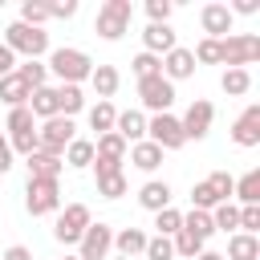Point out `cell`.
Returning <instances> with one entry per match:
<instances>
[{
    "label": "cell",
    "instance_id": "44",
    "mask_svg": "<svg viewBox=\"0 0 260 260\" xmlns=\"http://www.w3.org/2000/svg\"><path fill=\"white\" fill-rule=\"evenodd\" d=\"M215 203H219V199H215V191H211V187L199 179V183L191 187V207H195V211H211Z\"/></svg>",
    "mask_w": 260,
    "mask_h": 260
},
{
    "label": "cell",
    "instance_id": "30",
    "mask_svg": "<svg viewBox=\"0 0 260 260\" xmlns=\"http://www.w3.org/2000/svg\"><path fill=\"white\" fill-rule=\"evenodd\" d=\"M219 85H223L228 98H244V93L252 89V73H248V69H223Z\"/></svg>",
    "mask_w": 260,
    "mask_h": 260
},
{
    "label": "cell",
    "instance_id": "21",
    "mask_svg": "<svg viewBox=\"0 0 260 260\" xmlns=\"http://www.w3.org/2000/svg\"><path fill=\"white\" fill-rule=\"evenodd\" d=\"M126 142L110 130V134H98V142H93V158H102V162H110V167H122V158H126Z\"/></svg>",
    "mask_w": 260,
    "mask_h": 260
},
{
    "label": "cell",
    "instance_id": "43",
    "mask_svg": "<svg viewBox=\"0 0 260 260\" xmlns=\"http://www.w3.org/2000/svg\"><path fill=\"white\" fill-rule=\"evenodd\" d=\"M8 146H12V154H20V158H28L32 150H41V142H37V130H24V134H12V138H8Z\"/></svg>",
    "mask_w": 260,
    "mask_h": 260
},
{
    "label": "cell",
    "instance_id": "40",
    "mask_svg": "<svg viewBox=\"0 0 260 260\" xmlns=\"http://www.w3.org/2000/svg\"><path fill=\"white\" fill-rule=\"evenodd\" d=\"M130 69H134L138 81H142V77H154V73H162V57H154V53H138V57L130 61Z\"/></svg>",
    "mask_w": 260,
    "mask_h": 260
},
{
    "label": "cell",
    "instance_id": "36",
    "mask_svg": "<svg viewBox=\"0 0 260 260\" xmlns=\"http://www.w3.org/2000/svg\"><path fill=\"white\" fill-rule=\"evenodd\" d=\"M183 228V211H175V207H162V211H154V236H175Z\"/></svg>",
    "mask_w": 260,
    "mask_h": 260
},
{
    "label": "cell",
    "instance_id": "11",
    "mask_svg": "<svg viewBox=\"0 0 260 260\" xmlns=\"http://www.w3.org/2000/svg\"><path fill=\"white\" fill-rule=\"evenodd\" d=\"M211 122H215V106L211 102H203V98H195L191 106H187V114L179 118V126H183V138H207V130H211Z\"/></svg>",
    "mask_w": 260,
    "mask_h": 260
},
{
    "label": "cell",
    "instance_id": "20",
    "mask_svg": "<svg viewBox=\"0 0 260 260\" xmlns=\"http://www.w3.org/2000/svg\"><path fill=\"white\" fill-rule=\"evenodd\" d=\"M28 98H32V89L24 85V77L12 69L8 77H0V102L8 106V110H16V106H28Z\"/></svg>",
    "mask_w": 260,
    "mask_h": 260
},
{
    "label": "cell",
    "instance_id": "22",
    "mask_svg": "<svg viewBox=\"0 0 260 260\" xmlns=\"http://www.w3.org/2000/svg\"><path fill=\"white\" fill-rule=\"evenodd\" d=\"M223 260H260V236L232 232V236H228V256H223Z\"/></svg>",
    "mask_w": 260,
    "mask_h": 260
},
{
    "label": "cell",
    "instance_id": "12",
    "mask_svg": "<svg viewBox=\"0 0 260 260\" xmlns=\"http://www.w3.org/2000/svg\"><path fill=\"white\" fill-rule=\"evenodd\" d=\"M232 24H236V16L228 12V4L211 0V4H203V8H199V28H203L211 41H223V37L232 32Z\"/></svg>",
    "mask_w": 260,
    "mask_h": 260
},
{
    "label": "cell",
    "instance_id": "33",
    "mask_svg": "<svg viewBox=\"0 0 260 260\" xmlns=\"http://www.w3.org/2000/svg\"><path fill=\"white\" fill-rule=\"evenodd\" d=\"M183 232H191V236H199V240L207 244V236L215 232V228H211V211H195V207H191V211L183 215Z\"/></svg>",
    "mask_w": 260,
    "mask_h": 260
},
{
    "label": "cell",
    "instance_id": "9",
    "mask_svg": "<svg viewBox=\"0 0 260 260\" xmlns=\"http://www.w3.org/2000/svg\"><path fill=\"white\" fill-rule=\"evenodd\" d=\"M138 98H142L146 110L171 114V106H175V85H171L162 73H154V77H142V81H138Z\"/></svg>",
    "mask_w": 260,
    "mask_h": 260
},
{
    "label": "cell",
    "instance_id": "42",
    "mask_svg": "<svg viewBox=\"0 0 260 260\" xmlns=\"http://www.w3.org/2000/svg\"><path fill=\"white\" fill-rule=\"evenodd\" d=\"M142 256H146V260H175V248H171L167 236H150L146 248H142Z\"/></svg>",
    "mask_w": 260,
    "mask_h": 260
},
{
    "label": "cell",
    "instance_id": "29",
    "mask_svg": "<svg viewBox=\"0 0 260 260\" xmlns=\"http://www.w3.org/2000/svg\"><path fill=\"white\" fill-rule=\"evenodd\" d=\"M236 199H240V207H252V203H260V171L252 167L248 175H240L236 179V191H232Z\"/></svg>",
    "mask_w": 260,
    "mask_h": 260
},
{
    "label": "cell",
    "instance_id": "18",
    "mask_svg": "<svg viewBox=\"0 0 260 260\" xmlns=\"http://www.w3.org/2000/svg\"><path fill=\"white\" fill-rule=\"evenodd\" d=\"M24 162H28V179H61L65 171L61 154H49V150H32Z\"/></svg>",
    "mask_w": 260,
    "mask_h": 260
},
{
    "label": "cell",
    "instance_id": "15",
    "mask_svg": "<svg viewBox=\"0 0 260 260\" xmlns=\"http://www.w3.org/2000/svg\"><path fill=\"white\" fill-rule=\"evenodd\" d=\"M114 134H118L126 146L142 142V138H146V114H142V110H122L118 122H114Z\"/></svg>",
    "mask_w": 260,
    "mask_h": 260
},
{
    "label": "cell",
    "instance_id": "23",
    "mask_svg": "<svg viewBox=\"0 0 260 260\" xmlns=\"http://www.w3.org/2000/svg\"><path fill=\"white\" fill-rule=\"evenodd\" d=\"M126 154H130V167H138V171H146V175H154V171H158V162H162V150H158L154 142H146V138H142V142H134Z\"/></svg>",
    "mask_w": 260,
    "mask_h": 260
},
{
    "label": "cell",
    "instance_id": "24",
    "mask_svg": "<svg viewBox=\"0 0 260 260\" xmlns=\"http://www.w3.org/2000/svg\"><path fill=\"white\" fill-rule=\"evenodd\" d=\"M28 110H32V118H37V122H49V118H57V89H53V85H41V89H32V98H28Z\"/></svg>",
    "mask_w": 260,
    "mask_h": 260
},
{
    "label": "cell",
    "instance_id": "51",
    "mask_svg": "<svg viewBox=\"0 0 260 260\" xmlns=\"http://www.w3.org/2000/svg\"><path fill=\"white\" fill-rule=\"evenodd\" d=\"M0 260H32V248H24V244H12V248H4V256Z\"/></svg>",
    "mask_w": 260,
    "mask_h": 260
},
{
    "label": "cell",
    "instance_id": "41",
    "mask_svg": "<svg viewBox=\"0 0 260 260\" xmlns=\"http://www.w3.org/2000/svg\"><path fill=\"white\" fill-rule=\"evenodd\" d=\"M191 57H195V65H219V41L203 37V41L191 49Z\"/></svg>",
    "mask_w": 260,
    "mask_h": 260
},
{
    "label": "cell",
    "instance_id": "16",
    "mask_svg": "<svg viewBox=\"0 0 260 260\" xmlns=\"http://www.w3.org/2000/svg\"><path fill=\"white\" fill-rule=\"evenodd\" d=\"M138 207H146V211L171 207V183H167V179H146V183L138 187Z\"/></svg>",
    "mask_w": 260,
    "mask_h": 260
},
{
    "label": "cell",
    "instance_id": "31",
    "mask_svg": "<svg viewBox=\"0 0 260 260\" xmlns=\"http://www.w3.org/2000/svg\"><path fill=\"white\" fill-rule=\"evenodd\" d=\"M114 122H118V110H114V102H98V106H89V130H98V134H110V130H114Z\"/></svg>",
    "mask_w": 260,
    "mask_h": 260
},
{
    "label": "cell",
    "instance_id": "4",
    "mask_svg": "<svg viewBox=\"0 0 260 260\" xmlns=\"http://www.w3.org/2000/svg\"><path fill=\"white\" fill-rule=\"evenodd\" d=\"M260 57V37L256 32H228L219 41V65L228 69H248Z\"/></svg>",
    "mask_w": 260,
    "mask_h": 260
},
{
    "label": "cell",
    "instance_id": "25",
    "mask_svg": "<svg viewBox=\"0 0 260 260\" xmlns=\"http://www.w3.org/2000/svg\"><path fill=\"white\" fill-rule=\"evenodd\" d=\"M53 89H57V114H61V118H73V114L85 110L81 85H53Z\"/></svg>",
    "mask_w": 260,
    "mask_h": 260
},
{
    "label": "cell",
    "instance_id": "35",
    "mask_svg": "<svg viewBox=\"0 0 260 260\" xmlns=\"http://www.w3.org/2000/svg\"><path fill=\"white\" fill-rule=\"evenodd\" d=\"M16 73L24 77V85H28V89L49 85V69H45V61H20V65H16Z\"/></svg>",
    "mask_w": 260,
    "mask_h": 260
},
{
    "label": "cell",
    "instance_id": "32",
    "mask_svg": "<svg viewBox=\"0 0 260 260\" xmlns=\"http://www.w3.org/2000/svg\"><path fill=\"white\" fill-rule=\"evenodd\" d=\"M211 228L215 232H240V207L236 203H215L211 207Z\"/></svg>",
    "mask_w": 260,
    "mask_h": 260
},
{
    "label": "cell",
    "instance_id": "27",
    "mask_svg": "<svg viewBox=\"0 0 260 260\" xmlns=\"http://www.w3.org/2000/svg\"><path fill=\"white\" fill-rule=\"evenodd\" d=\"M93 179H98V195H102V199H122V195L130 191L126 171H102V175H93Z\"/></svg>",
    "mask_w": 260,
    "mask_h": 260
},
{
    "label": "cell",
    "instance_id": "8",
    "mask_svg": "<svg viewBox=\"0 0 260 260\" xmlns=\"http://www.w3.org/2000/svg\"><path fill=\"white\" fill-rule=\"evenodd\" d=\"M146 142H154L167 154V150H179L187 138H183V126L175 114H154V118H146Z\"/></svg>",
    "mask_w": 260,
    "mask_h": 260
},
{
    "label": "cell",
    "instance_id": "6",
    "mask_svg": "<svg viewBox=\"0 0 260 260\" xmlns=\"http://www.w3.org/2000/svg\"><path fill=\"white\" fill-rule=\"evenodd\" d=\"M89 223H93L89 207H85V203H69V207L57 215V223H53V240L69 248V244H77V240L85 236V228H89Z\"/></svg>",
    "mask_w": 260,
    "mask_h": 260
},
{
    "label": "cell",
    "instance_id": "37",
    "mask_svg": "<svg viewBox=\"0 0 260 260\" xmlns=\"http://www.w3.org/2000/svg\"><path fill=\"white\" fill-rule=\"evenodd\" d=\"M8 138L12 134H24V130H37V118H32V110L28 106H16V110H8Z\"/></svg>",
    "mask_w": 260,
    "mask_h": 260
},
{
    "label": "cell",
    "instance_id": "17",
    "mask_svg": "<svg viewBox=\"0 0 260 260\" xmlns=\"http://www.w3.org/2000/svg\"><path fill=\"white\" fill-rule=\"evenodd\" d=\"M142 53H154V57H167L179 41H175V28L171 24H146V32H142Z\"/></svg>",
    "mask_w": 260,
    "mask_h": 260
},
{
    "label": "cell",
    "instance_id": "3",
    "mask_svg": "<svg viewBox=\"0 0 260 260\" xmlns=\"http://www.w3.org/2000/svg\"><path fill=\"white\" fill-rule=\"evenodd\" d=\"M4 45H8L16 57H24V61H41V57L49 53V32H45V28H32V24L12 20V24L4 28Z\"/></svg>",
    "mask_w": 260,
    "mask_h": 260
},
{
    "label": "cell",
    "instance_id": "34",
    "mask_svg": "<svg viewBox=\"0 0 260 260\" xmlns=\"http://www.w3.org/2000/svg\"><path fill=\"white\" fill-rule=\"evenodd\" d=\"M171 248H175V256H183V260H195V256H199V252H203V240H199V236H191V232H183V228H179V232H175V236H171Z\"/></svg>",
    "mask_w": 260,
    "mask_h": 260
},
{
    "label": "cell",
    "instance_id": "46",
    "mask_svg": "<svg viewBox=\"0 0 260 260\" xmlns=\"http://www.w3.org/2000/svg\"><path fill=\"white\" fill-rule=\"evenodd\" d=\"M240 232H248V236H256V232H260V203L240 207Z\"/></svg>",
    "mask_w": 260,
    "mask_h": 260
},
{
    "label": "cell",
    "instance_id": "53",
    "mask_svg": "<svg viewBox=\"0 0 260 260\" xmlns=\"http://www.w3.org/2000/svg\"><path fill=\"white\" fill-rule=\"evenodd\" d=\"M61 260H77V256H61Z\"/></svg>",
    "mask_w": 260,
    "mask_h": 260
},
{
    "label": "cell",
    "instance_id": "45",
    "mask_svg": "<svg viewBox=\"0 0 260 260\" xmlns=\"http://www.w3.org/2000/svg\"><path fill=\"white\" fill-rule=\"evenodd\" d=\"M171 12H175V0H146L150 24H171Z\"/></svg>",
    "mask_w": 260,
    "mask_h": 260
},
{
    "label": "cell",
    "instance_id": "39",
    "mask_svg": "<svg viewBox=\"0 0 260 260\" xmlns=\"http://www.w3.org/2000/svg\"><path fill=\"white\" fill-rule=\"evenodd\" d=\"M45 20H49V8H45L41 0H24V4H20V24L45 28Z\"/></svg>",
    "mask_w": 260,
    "mask_h": 260
},
{
    "label": "cell",
    "instance_id": "13",
    "mask_svg": "<svg viewBox=\"0 0 260 260\" xmlns=\"http://www.w3.org/2000/svg\"><path fill=\"white\" fill-rule=\"evenodd\" d=\"M232 142H236V146H244V150L260 146V106H256V102H252V106L232 122Z\"/></svg>",
    "mask_w": 260,
    "mask_h": 260
},
{
    "label": "cell",
    "instance_id": "26",
    "mask_svg": "<svg viewBox=\"0 0 260 260\" xmlns=\"http://www.w3.org/2000/svg\"><path fill=\"white\" fill-rule=\"evenodd\" d=\"M61 162H65V167H73V171H85V167H93V142H89V138H73V142L65 146Z\"/></svg>",
    "mask_w": 260,
    "mask_h": 260
},
{
    "label": "cell",
    "instance_id": "2",
    "mask_svg": "<svg viewBox=\"0 0 260 260\" xmlns=\"http://www.w3.org/2000/svg\"><path fill=\"white\" fill-rule=\"evenodd\" d=\"M130 20H134V4L130 0H106L93 16V32L102 41H122L130 32Z\"/></svg>",
    "mask_w": 260,
    "mask_h": 260
},
{
    "label": "cell",
    "instance_id": "48",
    "mask_svg": "<svg viewBox=\"0 0 260 260\" xmlns=\"http://www.w3.org/2000/svg\"><path fill=\"white\" fill-rule=\"evenodd\" d=\"M228 12L232 16H252V12H260V0H236V4H228Z\"/></svg>",
    "mask_w": 260,
    "mask_h": 260
},
{
    "label": "cell",
    "instance_id": "1",
    "mask_svg": "<svg viewBox=\"0 0 260 260\" xmlns=\"http://www.w3.org/2000/svg\"><path fill=\"white\" fill-rule=\"evenodd\" d=\"M45 69L57 77V85H81V81H89L93 61H89V53H81V49H53Z\"/></svg>",
    "mask_w": 260,
    "mask_h": 260
},
{
    "label": "cell",
    "instance_id": "28",
    "mask_svg": "<svg viewBox=\"0 0 260 260\" xmlns=\"http://www.w3.org/2000/svg\"><path fill=\"white\" fill-rule=\"evenodd\" d=\"M146 240H150V236H146L142 228H122V232L114 236V248H118V252H122V256L130 260V256H142Z\"/></svg>",
    "mask_w": 260,
    "mask_h": 260
},
{
    "label": "cell",
    "instance_id": "50",
    "mask_svg": "<svg viewBox=\"0 0 260 260\" xmlns=\"http://www.w3.org/2000/svg\"><path fill=\"white\" fill-rule=\"evenodd\" d=\"M12 171V146H8V134H0V175Z\"/></svg>",
    "mask_w": 260,
    "mask_h": 260
},
{
    "label": "cell",
    "instance_id": "19",
    "mask_svg": "<svg viewBox=\"0 0 260 260\" xmlns=\"http://www.w3.org/2000/svg\"><path fill=\"white\" fill-rule=\"evenodd\" d=\"M89 85H93L98 102H110V98L118 93V85H122V73H118L114 65H93V73H89Z\"/></svg>",
    "mask_w": 260,
    "mask_h": 260
},
{
    "label": "cell",
    "instance_id": "5",
    "mask_svg": "<svg viewBox=\"0 0 260 260\" xmlns=\"http://www.w3.org/2000/svg\"><path fill=\"white\" fill-rule=\"evenodd\" d=\"M24 211L28 215H53V211H61V183L57 179H28L24 183Z\"/></svg>",
    "mask_w": 260,
    "mask_h": 260
},
{
    "label": "cell",
    "instance_id": "7",
    "mask_svg": "<svg viewBox=\"0 0 260 260\" xmlns=\"http://www.w3.org/2000/svg\"><path fill=\"white\" fill-rule=\"evenodd\" d=\"M77 138V126H73V118H49V122H41L37 126V142H41V150H49V154H65V146Z\"/></svg>",
    "mask_w": 260,
    "mask_h": 260
},
{
    "label": "cell",
    "instance_id": "10",
    "mask_svg": "<svg viewBox=\"0 0 260 260\" xmlns=\"http://www.w3.org/2000/svg\"><path fill=\"white\" fill-rule=\"evenodd\" d=\"M114 248V228L110 223H89L85 236L77 240V260H106V252Z\"/></svg>",
    "mask_w": 260,
    "mask_h": 260
},
{
    "label": "cell",
    "instance_id": "49",
    "mask_svg": "<svg viewBox=\"0 0 260 260\" xmlns=\"http://www.w3.org/2000/svg\"><path fill=\"white\" fill-rule=\"evenodd\" d=\"M12 69H16V53H12V49L0 41V77H8Z\"/></svg>",
    "mask_w": 260,
    "mask_h": 260
},
{
    "label": "cell",
    "instance_id": "52",
    "mask_svg": "<svg viewBox=\"0 0 260 260\" xmlns=\"http://www.w3.org/2000/svg\"><path fill=\"white\" fill-rule=\"evenodd\" d=\"M195 260H223V256H219V252H207V248H203V252H199Z\"/></svg>",
    "mask_w": 260,
    "mask_h": 260
},
{
    "label": "cell",
    "instance_id": "47",
    "mask_svg": "<svg viewBox=\"0 0 260 260\" xmlns=\"http://www.w3.org/2000/svg\"><path fill=\"white\" fill-rule=\"evenodd\" d=\"M49 8V20L57 16V20H69V16H77V0H57V4H45Z\"/></svg>",
    "mask_w": 260,
    "mask_h": 260
},
{
    "label": "cell",
    "instance_id": "38",
    "mask_svg": "<svg viewBox=\"0 0 260 260\" xmlns=\"http://www.w3.org/2000/svg\"><path fill=\"white\" fill-rule=\"evenodd\" d=\"M203 183H207V187L215 191V199H219V203H232V191H236V179H232L228 171H211V175H207Z\"/></svg>",
    "mask_w": 260,
    "mask_h": 260
},
{
    "label": "cell",
    "instance_id": "14",
    "mask_svg": "<svg viewBox=\"0 0 260 260\" xmlns=\"http://www.w3.org/2000/svg\"><path fill=\"white\" fill-rule=\"evenodd\" d=\"M195 57H191V49H183V45H175L167 57H162V77L175 85V81H187V77H195Z\"/></svg>",
    "mask_w": 260,
    "mask_h": 260
}]
</instances>
